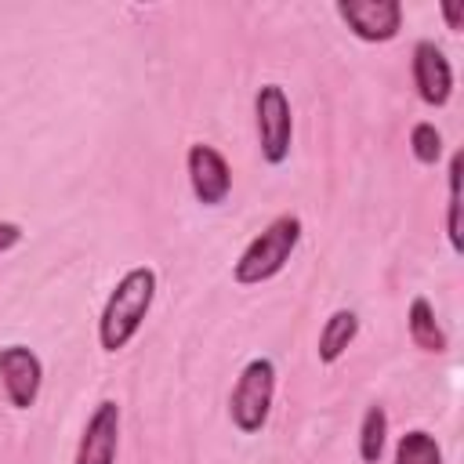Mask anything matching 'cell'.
Segmentation results:
<instances>
[{"instance_id": "cell-1", "label": "cell", "mask_w": 464, "mask_h": 464, "mask_svg": "<svg viewBox=\"0 0 464 464\" xmlns=\"http://www.w3.org/2000/svg\"><path fill=\"white\" fill-rule=\"evenodd\" d=\"M152 301H156V268L134 265L130 272H123V279L112 286V294L105 297V308L98 315V341H102V348L112 352V355L123 352L138 337Z\"/></svg>"}, {"instance_id": "cell-2", "label": "cell", "mask_w": 464, "mask_h": 464, "mask_svg": "<svg viewBox=\"0 0 464 464\" xmlns=\"http://www.w3.org/2000/svg\"><path fill=\"white\" fill-rule=\"evenodd\" d=\"M301 243V218L297 214H279L272 218L239 254V261L232 265V279L239 286H257L268 283L272 276H279L290 261V254Z\"/></svg>"}, {"instance_id": "cell-3", "label": "cell", "mask_w": 464, "mask_h": 464, "mask_svg": "<svg viewBox=\"0 0 464 464\" xmlns=\"http://www.w3.org/2000/svg\"><path fill=\"white\" fill-rule=\"evenodd\" d=\"M272 399H276V362L268 355H254L239 370L232 395H228V417H232L236 431L257 435L268 424Z\"/></svg>"}, {"instance_id": "cell-4", "label": "cell", "mask_w": 464, "mask_h": 464, "mask_svg": "<svg viewBox=\"0 0 464 464\" xmlns=\"http://www.w3.org/2000/svg\"><path fill=\"white\" fill-rule=\"evenodd\" d=\"M254 127H257V145L265 163L279 167L290 156V141H294V112H290V98L279 83H265L254 94Z\"/></svg>"}, {"instance_id": "cell-5", "label": "cell", "mask_w": 464, "mask_h": 464, "mask_svg": "<svg viewBox=\"0 0 464 464\" xmlns=\"http://www.w3.org/2000/svg\"><path fill=\"white\" fill-rule=\"evenodd\" d=\"M337 14L366 44L395 40L402 29V4L399 0H337Z\"/></svg>"}, {"instance_id": "cell-6", "label": "cell", "mask_w": 464, "mask_h": 464, "mask_svg": "<svg viewBox=\"0 0 464 464\" xmlns=\"http://www.w3.org/2000/svg\"><path fill=\"white\" fill-rule=\"evenodd\" d=\"M0 384H4V395L14 410H29L40 395V384H44V362L33 348L25 344H7L0 348Z\"/></svg>"}, {"instance_id": "cell-7", "label": "cell", "mask_w": 464, "mask_h": 464, "mask_svg": "<svg viewBox=\"0 0 464 464\" xmlns=\"http://www.w3.org/2000/svg\"><path fill=\"white\" fill-rule=\"evenodd\" d=\"M185 170H188V185H192V196L203 203V207H218L228 199L232 192V170L225 163V156L214 149V145H188V156H185Z\"/></svg>"}, {"instance_id": "cell-8", "label": "cell", "mask_w": 464, "mask_h": 464, "mask_svg": "<svg viewBox=\"0 0 464 464\" xmlns=\"http://www.w3.org/2000/svg\"><path fill=\"white\" fill-rule=\"evenodd\" d=\"M116 450H120V402L102 399L83 424L72 464H116Z\"/></svg>"}, {"instance_id": "cell-9", "label": "cell", "mask_w": 464, "mask_h": 464, "mask_svg": "<svg viewBox=\"0 0 464 464\" xmlns=\"http://www.w3.org/2000/svg\"><path fill=\"white\" fill-rule=\"evenodd\" d=\"M413 87L417 98L431 109H442L453 98V65L435 40L413 44Z\"/></svg>"}, {"instance_id": "cell-10", "label": "cell", "mask_w": 464, "mask_h": 464, "mask_svg": "<svg viewBox=\"0 0 464 464\" xmlns=\"http://www.w3.org/2000/svg\"><path fill=\"white\" fill-rule=\"evenodd\" d=\"M406 330H410V341L420 348V352H431V355H442L450 348L446 341V330L439 326L435 319V308L428 297H413L410 312H406Z\"/></svg>"}, {"instance_id": "cell-11", "label": "cell", "mask_w": 464, "mask_h": 464, "mask_svg": "<svg viewBox=\"0 0 464 464\" xmlns=\"http://www.w3.org/2000/svg\"><path fill=\"white\" fill-rule=\"evenodd\" d=\"M359 337V315L352 312V308H337L326 323H323V330H319V362H337L348 348H352V341Z\"/></svg>"}, {"instance_id": "cell-12", "label": "cell", "mask_w": 464, "mask_h": 464, "mask_svg": "<svg viewBox=\"0 0 464 464\" xmlns=\"http://www.w3.org/2000/svg\"><path fill=\"white\" fill-rule=\"evenodd\" d=\"M384 442H388V413L381 402L366 406L362 413V424H359V457L362 464H377L381 453H384Z\"/></svg>"}, {"instance_id": "cell-13", "label": "cell", "mask_w": 464, "mask_h": 464, "mask_svg": "<svg viewBox=\"0 0 464 464\" xmlns=\"http://www.w3.org/2000/svg\"><path fill=\"white\" fill-rule=\"evenodd\" d=\"M395 464H442V446L431 431L413 428L395 442Z\"/></svg>"}, {"instance_id": "cell-14", "label": "cell", "mask_w": 464, "mask_h": 464, "mask_svg": "<svg viewBox=\"0 0 464 464\" xmlns=\"http://www.w3.org/2000/svg\"><path fill=\"white\" fill-rule=\"evenodd\" d=\"M460 167H464V156L453 152L450 156V199H446V236H450V246L460 254Z\"/></svg>"}, {"instance_id": "cell-15", "label": "cell", "mask_w": 464, "mask_h": 464, "mask_svg": "<svg viewBox=\"0 0 464 464\" xmlns=\"http://www.w3.org/2000/svg\"><path fill=\"white\" fill-rule=\"evenodd\" d=\"M410 149H413V160L417 163H439V156H442V134H439V127L435 123H428V120H420V123H413V130H410Z\"/></svg>"}, {"instance_id": "cell-16", "label": "cell", "mask_w": 464, "mask_h": 464, "mask_svg": "<svg viewBox=\"0 0 464 464\" xmlns=\"http://www.w3.org/2000/svg\"><path fill=\"white\" fill-rule=\"evenodd\" d=\"M22 225H14V221H0V254H7V250H14L18 243H22Z\"/></svg>"}, {"instance_id": "cell-17", "label": "cell", "mask_w": 464, "mask_h": 464, "mask_svg": "<svg viewBox=\"0 0 464 464\" xmlns=\"http://www.w3.org/2000/svg\"><path fill=\"white\" fill-rule=\"evenodd\" d=\"M442 14H446V25H450L453 33H460V29H464V11H460V4L446 0V4H442Z\"/></svg>"}]
</instances>
